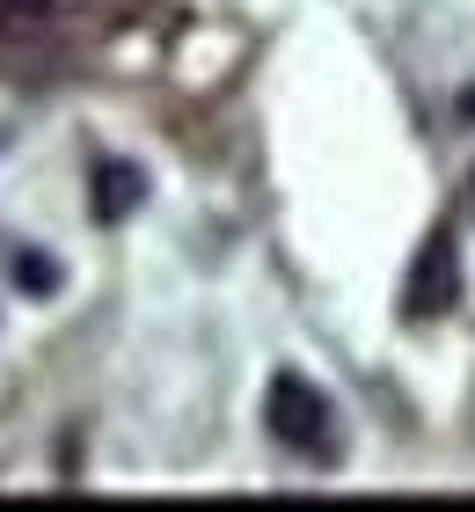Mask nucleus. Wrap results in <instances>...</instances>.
I'll return each mask as SVG.
<instances>
[{"label": "nucleus", "instance_id": "nucleus-1", "mask_svg": "<svg viewBox=\"0 0 475 512\" xmlns=\"http://www.w3.org/2000/svg\"><path fill=\"white\" fill-rule=\"evenodd\" d=\"M264 417L278 432V447H293L307 461H337V410H329V395L300 374H278L271 395H264Z\"/></svg>", "mask_w": 475, "mask_h": 512}, {"label": "nucleus", "instance_id": "nucleus-2", "mask_svg": "<svg viewBox=\"0 0 475 512\" xmlns=\"http://www.w3.org/2000/svg\"><path fill=\"white\" fill-rule=\"evenodd\" d=\"M454 293H461V264H454V235L439 227V235L424 242V256H417L410 286H402V308L424 322V315H446V308H454Z\"/></svg>", "mask_w": 475, "mask_h": 512}, {"label": "nucleus", "instance_id": "nucleus-3", "mask_svg": "<svg viewBox=\"0 0 475 512\" xmlns=\"http://www.w3.org/2000/svg\"><path fill=\"white\" fill-rule=\"evenodd\" d=\"M95 183H103V198H95V213H103V220H125L139 205V169H125V161H103V176H95Z\"/></svg>", "mask_w": 475, "mask_h": 512}, {"label": "nucleus", "instance_id": "nucleus-4", "mask_svg": "<svg viewBox=\"0 0 475 512\" xmlns=\"http://www.w3.org/2000/svg\"><path fill=\"white\" fill-rule=\"evenodd\" d=\"M15 278H30V286L44 293V286H52V278H59V271H52V264H37V256H15Z\"/></svg>", "mask_w": 475, "mask_h": 512}]
</instances>
